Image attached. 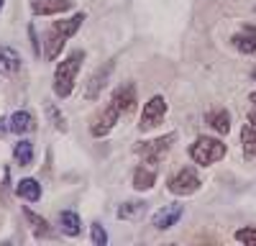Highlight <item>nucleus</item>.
<instances>
[{
  "label": "nucleus",
  "instance_id": "nucleus-1",
  "mask_svg": "<svg viewBox=\"0 0 256 246\" xmlns=\"http://www.w3.org/2000/svg\"><path fill=\"white\" fill-rule=\"evenodd\" d=\"M82 24H84V13H74L70 18L54 20V24L49 26V31H46V36H44V56L56 59L62 54V49L67 46V41L80 31Z\"/></svg>",
  "mask_w": 256,
  "mask_h": 246
},
{
  "label": "nucleus",
  "instance_id": "nucleus-2",
  "mask_svg": "<svg viewBox=\"0 0 256 246\" xmlns=\"http://www.w3.org/2000/svg\"><path fill=\"white\" fill-rule=\"evenodd\" d=\"M82 62H84V52H82V49H74V52H70V54L56 64V70H54V85H52V90H54L56 98L64 100V98L72 95Z\"/></svg>",
  "mask_w": 256,
  "mask_h": 246
},
{
  "label": "nucleus",
  "instance_id": "nucleus-3",
  "mask_svg": "<svg viewBox=\"0 0 256 246\" xmlns=\"http://www.w3.org/2000/svg\"><path fill=\"white\" fill-rule=\"evenodd\" d=\"M226 156V144L220 138H212V136H198L195 144L190 146V159L200 164V167H210Z\"/></svg>",
  "mask_w": 256,
  "mask_h": 246
},
{
  "label": "nucleus",
  "instance_id": "nucleus-4",
  "mask_svg": "<svg viewBox=\"0 0 256 246\" xmlns=\"http://www.w3.org/2000/svg\"><path fill=\"white\" fill-rule=\"evenodd\" d=\"M200 188H202V180L195 172V167H182V170H177L172 177L166 180V190L172 195H177V198L195 195Z\"/></svg>",
  "mask_w": 256,
  "mask_h": 246
},
{
  "label": "nucleus",
  "instance_id": "nucleus-5",
  "mask_svg": "<svg viewBox=\"0 0 256 246\" xmlns=\"http://www.w3.org/2000/svg\"><path fill=\"white\" fill-rule=\"evenodd\" d=\"M174 141H177V134L172 131V134H166V136H159V138H152V141L136 144L134 152H136L144 162H148V164H159V162L164 159V154L172 149Z\"/></svg>",
  "mask_w": 256,
  "mask_h": 246
},
{
  "label": "nucleus",
  "instance_id": "nucleus-6",
  "mask_svg": "<svg viewBox=\"0 0 256 246\" xmlns=\"http://www.w3.org/2000/svg\"><path fill=\"white\" fill-rule=\"evenodd\" d=\"M166 110H169V106H166V98H164V95L148 98V102L144 106V113H141V120H138V131H141V134L154 131L159 123L164 120Z\"/></svg>",
  "mask_w": 256,
  "mask_h": 246
},
{
  "label": "nucleus",
  "instance_id": "nucleus-7",
  "mask_svg": "<svg viewBox=\"0 0 256 246\" xmlns=\"http://www.w3.org/2000/svg\"><path fill=\"white\" fill-rule=\"evenodd\" d=\"M123 118V113H120V108L116 106V102L110 100L108 106H105L95 118H92V123H90V134L95 136V138H102V136H108L116 126H118V120Z\"/></svg>",
  "mask_w": 256,
  "mask_h": 246
},
{
  "label": "nucleus",
  "instance_id": "nucleus-8",
  "mask_svg": "<svg viewBox=\"0 0 256 246\" xmlns=\"http://www.w3.org/2000/svg\"><path fill=\"white\" fill-rule=\"evenodd\" d=\"M182 216H184V208H182L180 202L164 205L162 210H156V213H154V218H152V226H154L156 231H166V228H172V226H177Z\"/></svg>",
  "mask_w": 256,
  "mask_h": 246
},
{
  "label": "nucleus",
  "instance_id": "nucleus-9",
  "mask_svg": "<svg viewBox=\"0 0 256 246\" xmlns=\"http://www.w3.org/2000/svg\"><path fill=\"white\" fill-rule=\"evenodd\" d=\"M230 44L241 54H254L256 52V26H241L230 36Z\"/></svg>",
  "mask_w": 256,
  "mask_h": 246
},
{
  "label": "nucleus",
  "instance_id": "nucleus-10",
  "mask_svg": "<svg viewBox=\"0 0 256 246\" xmlns=\"http://www.w3.org/2000/svg\"><path fill=\"white\" fill-rule=\"evenodd\" d=\"M74 6V0H31L34 16H59L67 13Z\"/></svg>",
  "mask_w": 256,
  "mask_h": 246
},
{
  "label": "nucleus",
  "instance_id": "nucleus-11",
  "mask_svg": "<svg viewBox=\"0 0 256 246\" xmlns=\"http://www.w3.org/2000/svg\"><path fill=\"white\" fill-rule=\"evenodd\" d=\"M110 100L120 108L123 116H131V113L136 110V102H138V98H136V85H120V88L113 92Z\"/></svg>",
  "mask_w": 256,
  "mask_h": 246
},
{
  "label": "nucleus",
  "instance_id": "nucleus-12",
  "mask_svg": "<svg viewBox=\"0 0 256 246\" xmlns=\"http://www.w3.org/2000/svg\"><path fill=\"white\" fill-rule=\"evenodd\" d=\"M154 184H156V164H148V162L138 164L134 170V188L144 192V190H152Z\"/></svg>",
  "mask_w": 256,
  "mask_h": 246
},
{
  "label": "nucleus",
  "instance_id": "nucleus-13",
  "mask_svg": "<svg viewBox=\"0 0 256 246\" xmlns=\"http://www.w3.org/2000/svg\"><path fill=\"white\" fill-rule=\"evenodd\" d=\"M110 72H113V64H108L105 70H98V72L90 77L88 85H84V98H88V100H98V95L102 92V88L108 85V77H110Z\"/></svg>",
  "mask_w": 256,
  "mask_h": 246
},
{
  "label": "nucleus",
  "instance_id": "nucleus-14",
  "mask_svg": "<svg viewBox=\"0 0 256 246\" xmlns=\"http://www.w3.org/2000/svg\"><path fill=\"white\" fill-rule=\"evenodd\" d=\"M8 123H10V131L13 134H18V136H24V134H31V131H36V118L28 113V110H16L10 118H8Z\"/></svg>",
  "mask_w": 256,
  "mask_h": 246
},
{
  "label": "nucleus",
  "instance_id": "nucleus-15",
  "mask_svg": "<svg viewBox=\"0 0 256 246\" xmlns=\"http://www.w3.org/2000/svg\"><path fill=\"white\" fill-rule=\"evenodd\" d=\"M205 123L216 131V134H228L230 131V116H228V110L226 108H212V110H208L205 113Z\"/></svg>",
  "mask_w": 256,
  "mask_h": 246
},
{
  "label": "nucleus",
  "instance_id": "nucleus-16",
  "mask_svg": "<svg viewBox=\"0 0 256 246\" xmlns=\"http://www.w3.org/2000/svg\"><path fill=\"white\" fill-rule=\"evenodd\" d=\"M24 216H26V220H28V226H31V234H34L36 238H52V236H54V231H52V226H49L46 218L36 216L31 208H24Z\"/></svg>",
  "mask_w": 256,
  "mask_h": 246
},
{
  "label": "nucleus",
  "instance_id": "nucleus-17",
  "mask_svg": "<svg viewBox=\"0 0 256 246\" xmlns=\"http://www.w3.org/2000/svg\"><path fill=\"white\" fill-rule=\"evenodd\" d=\"M20 70V56L13 46L0 44V74H16Z\"/></svg>",
  "mask_w": 256,
  "mask_h": 246
},
{
  "label": "nucleus",
  "instance_id": "nucleus-18",
  "mask_svg": "<svg viewBox=\"0 0 256 246\" xmlns=\"http://www.w3.org/2000/svg\"><path fill=\"white\" fill-rule=\"evenodd\" d=\"M144 213H146V200H126L116 210V216L120 220H138Z\"/></svg>",
  "mask_w": 256,
  "mask_h": 246
},
{
  "label": "nucleus",
  "instance_id": "nucleus-19",
  "mask_svg": "<svg viewBox=\"0 0 256 246\" xmlns=\"http://www.w3.org/2000/svg\"><path fill=\"white\" fill-rule=\"evenodd\" d=\"M16 195H18V198H24V200H28V202L41 200V184H38V180H34V177H24V180L16 184Z\"/></svg>",
  "mask_w": 256,
  "mask_h": 246
},
{
  "label": "nucleus",
  "instance_id": "nucleus-20",
  "mask_svg": "<svg viewBox=\"0 0 256 246\" xmlns=\"http://www.w3.org/2000/svg\"><path fill=\"white\" fill-rule=\"evenodd\" d=\"M59 228H62V234H67V236H80L82 234V220H80V216L74 213V210H62L59 213Z\"/></svg>",
  "mask_w": 256,
  "mask_h": 246
},
{
  "label": "nucleus",
  "instance_id": "nucleus-21",
  "mask_svg": "<svg viewBox=\"0 0 256 246\" xmlns=\"http://www.w3.org/2000/svg\"><path fill=\"white\" fill-rule=\"evenodd\" d=\"M13 159H16V164H20V167H31L34 164V144L20 138L13 146Z\"/></svg>",
  "mask_w": 256,
  "mask_h": 246
},
{
  "label": "nucleus",
  "instance_id": "nucleus-22",
  "mask_svg": "<svg viewBox=\"0 0 256 246\" xmlns=\"http://www.w3.org/2000/svg\"><path fill=\"white\" fill-rule=\"evenodd\" d=\"M241 144H244V156L246 159H256V128L248 126V123H244Z\"/></svg>",
  "mask_w": 256,
  "mask_h": 246
},
{
  "label": "nucleus",
  "instance_id": "nucleus-23",
  "mask_svg": "<svg viewBox=\"0 0 256 246\" xmlns=\"http://www.w3.org/2000/svg\"><path fill=\"white\" fill-rule=\"evenodd\" d=\"M46 118L52 120V126L62 134H67V118H64V113L54 106V102H46Z\"/></svg>",
  "mask_w": 256,
  "mask_h": 246
},
{
  "label": "nucleus",
  "instance_id": "nucleus-24",
  "mask_svg": "<svg viewBox=\"0 0 256 246\" xmlns=\"http://www.w3.org/2000/svg\"><path fill=\"white\" fill-rule=\"evenodd\" d=\"M233 236H236V241H241V244H246V246H256V228H254V226L238 228Z\"/></svg>",
  "mask_w": 256,
  "mask_h": 246
},
{
  "label": "nucleus",
  "instance_id": "nucleus-25",
  "mask_svg": "<svg viewBox=\"0 0 256 246\" xmlns=\"http://www.w3.org/2000/svg\"><path fill=\"white\" fill-rule=\"evenodd\" d=\"M90 236H92V244L95 246H105V244H108V234H105V228H102L98 220L90 226Z\"/></svg>",
  "mask_w": 256,
  "mask_h": 246
},
{
  "label": "nucleus",
  "instance_id": "nucleus-26",
  "mask_svg": "<svg viewBox=\"0 0 256 246\" xmlns=\"http://www.w3.org/2000/svg\"><path fill=\"white\" fill-rule=\"evenodd\" d=\"M248 100L254 102V108H256V92H251V95H248Z\"/></svg>",
  "mask_w": 256,
  "mask_h": 246
},
{
  "label": "nucleus",
  "instance_id": "nucleus-27",
  "mask_svg": "<svg viewBox=\"0 0 256 246\" xmlns=\"http://www.w3.org/2000/svg\"><path fill=\"white\" fill-rule=\"evenodd\" d=\"M3 6H6V0H0V10H3Z\"/></svg>",
  "mask_w": 256,
  "mask_h": 246
},
{
  "label": "nucleus",
  "instance_id": "nucleus-28",
  "mask_svg": "<svg viewBox=\"0 0 256 246\" xmlns=\"http://www.w3.org/2000/svg\"><path fill=\"white\" fill-rule=\"evenodd\" d=\"M251 77H254V82H256V70H254V74H251Z\"/></svg>",
  "mask_w": 256,
  "mask_h": 246
}]
</instances>
